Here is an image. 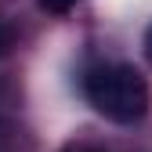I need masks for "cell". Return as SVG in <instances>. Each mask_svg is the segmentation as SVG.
Returning a JSON list of instances; mask_svg holds the SVG:
<instances>
[{"mask_svg":"<svg viewBox=\"0 0 152 152\" xmlns=\"http://www.w3.org/2000/svg\"><path fill=\"white\" fill-rule=\"evenodd\" d=\"M83 98L98 116L112 120V123H138L145 120V112L152 105V91L148 80L127 62H98L83 72Z\"/></svg>","mask_w":152,"mask_h":152,"instance_id":"obj_1","label":"cell"},{"mask_svg":"<svg viewBox=\"0 0 152 152\" xmlns=\"http://www.w3.org/2000/svg\"><path fill=\"white\" fill-rule=\"evenodd\" d=\"M141 47H145V58L152 62V26L145 29V40H141Z\"/></svg>","mask_w":152,"mask_h":152,"instance_id":"obj_5","label":"cell"},{"mask_svg":"<svg viewBox=\"0 0 152 152\" xmlns=\"http://www.w3.org/2000/svg\"><path fill=\"white\" fill-rule=\"evenodd\" d=\"M80 0H40V7L44 11H51V15H65V11H72Z\"/></svg>","mask_w":152,"mask_h":152,"instance_id":"obj_2","label":"cell"},{"mask_svg":"<svg viewBox=\"0 0 152 152\" xmlns=\"http://www.w3.org/2000/svg\"><path fill=\"white\" fill-rule=\"evenodd\" d=\"M11 40H15V36H11V26L4 22V18H0V58H4V54H7V47H11Z\"/></svg>","mask_w":152,"mask_h":152,"instance_id":"obj_3","label":"cell"},{"mask_svg":"<svg viewBox=\"0 0 152 152\" xmlns=\"http://www.w3.org/2000/svg\"><path fill=\"white\" fill-rule=\"evenodd\" d=\"M62 152H105V148H98V145H91V141H72V145H65Z\"/></svg>","mask_w":152,"mask_h":152,"instance_id":"obj_4","label":"cell"}]
</instances>
